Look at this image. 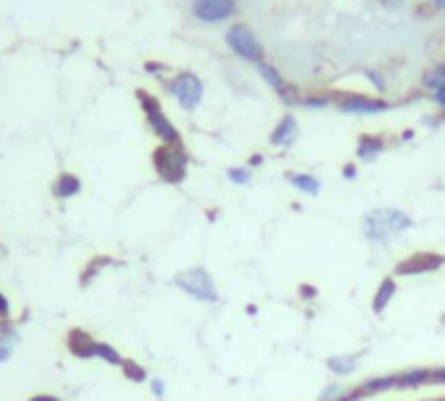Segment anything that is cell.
<instances>
[{
	"instance_id": "cell-1",
	"label": "cell",
	"mask_w": 445,
	"mask_h": 401,
	"mask_svg": "<svg viewBox=\"0 0 445 401\" xmlns=\"http://www.w3.org/2000/svg\"><path fill=\"white\" fill-rule=\"evenodd\" d=\"M224 42H226V47H229V53L237 55L240 61H248V63H253V66L266 61L263 42L258 39V34L253 31L250 24L232 21L229 26H226Z\"/></svg>"
},
{
	"instance_id": "cell-2",
	"label": "cell",
	"mask_w": 445,
	"mask_h": 401,
	"mask_svg": "<svg viewBox=\"0 0 445 401\" xmlns=\"http://www.w3.org/2000/svg\"><path fill=\"white\" fill-rule=\"evenodd\" d=\"M409 227H412V219L399 209H377V212L365 214L362 219V232L372 242H385L391 235H399Z\"/></svg>"
},
{
	"instance_id": "cell-3",
	"label": "cell",
	"mask_w": 445,
	"mask_h": 401,
	"mask_svg": "<svg viewBox=\"0 0 445 401\" xmlns=\"http://www.w3.org/2000/svg\"><path fill=\"white\" fill-rule=\"evenodd\" d=\"M167 91L174 97V102L185 110V113H193L198 110L201 99H204V81L193 73V71H180L174 73L169 81H167Z\"/></svg>"
},
{
	"instance_id": "cell-4",
	"label": "cell",
	"mask_w": 445,
	"mask_h": 401,
	"mask_svg": "<svg viewBox=\"0 0 445 401\" xmlns=\"http://www.w3.org/2000/svg\"><path fill=\"white\" fill-rule=\"evenodd\" d=\"M154 167L162 180L182 182L188 175V154L182 152L180 144H162L154 152Z\"/></svg>"
},
{
	"instance_id": "cell-5",
	"label": "cell",
	"mask_w": 445,
	"mask_h": 401,
	"mask_svg": "<svg viewBox=\"0 0 445 401\" xmlns=\"http://www.w3.org/2000/svg\"><path fill=\"white\" fill-rule=\"evenodd\" d=\"M237 14H240L237 0H190V16L204 26L232 21Z\"/></svg>"
},
{
	"instance_id": "cell-6",
	"label": "cell",
	"mask_w": 445,
	"mask_h": 401,
	"mask_svg": "<svg viewBox=\"0 0 445 401\" xmlns=\"http://www.w3.org/2000/svg\"><path fill=\"white\" fill-rule=\"evenodd\" d=\"M138 99H141V107H144V115L149 120V128L154 130V136L162 141V144H180V130L174 128L169 118L162 113V105H159L157 97H151L149 91H138Z\"/></svg>"
},
{
	"instance_id": "cell-7",
	"label": "cell",
	"mask_w": 445,
	"mask_h": 401,
	"mask_svg": "<svg viewBox=\"0 0 445 401\" xmlns=\"http://www.w3.org/2000/svg\"><path fill=\"white\" fill-rule=\"evenodd\" d=\"M174 284L180 289H185L190 297L196 300H206V303H214L216 300V289H214L211 274L204 271V269H190L185 274H177L174 276Z\"/></svg>"
},
{
	"instance_id": "cell-8",
	"label": "cell",
	"mask_w": 445,
	"mask_h": 401,
	"mask_svg": "<svg viewBox=\"0 0 445 401\" xmlns=\"http://www.w3.org/2000/svg\"><path fill=\"white\" fill-rule=\"evenodd\" d=\"M388 102L377 97H365V94H341L339 110L347 115H377L388 110Z\"/></svg>"
},
{
	"instance_id": "cell-9",
	"label": "cell",
	"mask_w": 445,
	"mask_h": 401,
	"mask_svg": "<svg viewBox=\"0 0 445 401\" xmlns=\"http://www.w3.org/2000/svg\"><path fill=\"white\" fill-rule=\"evenodd\" d=\"M297 136H300V123H297V118L295 115H284V118L273 125L268 141H271V146H276V149H289V146L297 141Z\"/></svg>"
},
{
	"instance_id": "cell-10",
	"label": "cell",
	"mask_w": 445,
	"mask_h": 401,
	"mask_svg": "<svg viewBox=\"0 0 445 401\" xmlns=\"http://www.w3.org/2000/svg\"><path fill=\"white\" fill-rule=\"evenodd\" d=\"M443 261H445L443 256H432V253H419V256H412L409 261L399 264L396 274H412V276H417V274H424V271H435V269H440V266H443Z\"/></svg>"
},
{
	"instance_id": "cell-11",
	"label": "cell",
	"mask_w": 445,
	"mask_h": 401,
	"mask_svg": "<svg viewBox=\"0 0 445 401\" xmlns=\"http://www.w3.org/2000/svg\"><path fill=\"white\" fill-rule=\"evenodd\" d=\"M383 149H385V138L383 136L365 133V136H360V141H357V157H360L362 162H375Z\"/></svg>"
},
{
	"instance_id": "cell-12",
	"label": "cell",
	"mask_w": 445,
	"mask_h": 401,
	"mask_svg": "<svg viewBox=\"0 0 445 401\" xmlns=\"http://www.w3.org/2000/svg\"><path fill=\"white\" fill-rule=\"evenodd\" d=\"M68 347H70V352H73L75 357H94V355H97V341H91L89 333L78 331V328H75V331H70Z\"/></svg>"
},
{
	"instance_id": "cell-13",
	"label": "cell",
	"mask_w": 445,
	"mask_h": 401,
	"mask_svg": "<svg viewBox=\"0 0 445 401\" xmlns=\"http://www.w3.org/2000/svg\"><path fill=\"white\" fill-rule=\"evenodd\" d=\"M256 68H258V76L263 78V81L268 83V86H271V89L276 91V94H279V91L284 89V86H287V83H289L287 78L281 76V71L276 68V66H271V63H268V61L258 63Z\"/></svg>"
},
{
	"instance_id": "cell-14",
	"label": "cell",
	"mask_w": 445,
	"mask_h": 401,
	"mask_svg": "<svg viewBox=\"0 0 445 401\" xmlns=\"http://www.w3.org/2000/svg\"><path fill=\"white\" fill-rule=\"evenodd\" d=\"M422 86L427 91H440L445 86V63H435V66H430V68L424 71L422 76Z\"/></svg>"
},
{
	"instance_id": "cell-15",
	"label": "cell",
	"mask_w": 445,
	"mask_h": 401,
	"mask_svg": "<svg viewBox=\"0 0 445 401\" xmlns=\"http://www.w3.org/2000/svg\"><path fill=\"white\" fill-rule=\"evenodd\" d=\"M287 180L295 185L297 190H302V193H308V196H318L320 193V182H318V177H313V175H305V172H289Z\"/></svg>"
},
{
	"instance_id": "cell-16",
	"label": "cell",
	"mask_w": 445,
	"mask_h": 401,
	"mask_svg": "<svg viewBox=\"0 0 445 401\" xmlns=\"http://www.w3.org/2000/svg\"><path fill=\"white\" fill-rule=\"evenodd\" d=\"M81 190V180L75 177V175H61L58 180H55V185H53V193L58 198H70V196H75Z\"/></svg>"
},
{
	"instance_id": "cell-17",
	"label": "cell",
	"mask_w": 445,
	"mask_h": 401,
	"mask_svg": "<svg viewBox=\"0 0 445 401\" xmlns=\"http://www.w3.org/2000/svg\"><path fill=\"white\" fill-rule=\"evenodd\" d=\"M396 295V281L393 279H385L380 284V289L375 292V300H372V311L375 313H383V308L391 303V297Z\"/></svg>"
},
{
	"instance_id": "cell-18",
	"label": "cell",
	"mask_w": 445,
	"mask_h": 401,
	"mask_svg": "<svg viewBox=\"0 0 445 401\" xmlns=\"http://www.w3.org/2000/svg\"><path fill=\"white\" fill-rule=\"evenodd\" d=\"M357 363H360V357H357V355L331 357V360H328V368H331L336 375H349V373L357 370Z\"/></svg>"
},
{
	"instance_id": "cell-19",
	"label": "cell",
	"mask_w": 445,
	"mask_h": 401,
	"mask_svg": "<svg viewBox=\"0 0 445 401\" xmlns=\"http://www.w3.org/2000/svg\"><path fill=\"white\" fill-rule=\"evenodd\" d=\"M399 383H401V388L424 386V383H430V373L427 370H409V373H404V375H399Z\"/></svg>"
},
{
	"instance_id": "cell-20",
	"label": "cell",
	"mask_w": 445,
	"mask_h": 401,
	"mask_svg": "<svg viewBox=\"0 0 445 401\" xmlns=\"http://www.w3.org/2000/svg\"><path fill=\"white\" fill-rule=\"evenodd\" d=\"M302 107H308V110H325V107L331 105V97L328 94H302Z\"/></svg>"
},
{
	"instance_id": "cell-21",
	"label": "cell",
	"mask_w": 445,
	"mask_h": 401,
	"mask_svg": "<svg viewBox=\"0 0 445 401\" xmlns=\"http://www.w3.org/2000/svg\"><path fill=\"white\" fill-rule=\"evenodd\" d=\"M401 388L399 383V375L396 378H377V380H370V383H365V394H377V391H388V388Z\"/></svg>"
},
{
	"instance_id": "cell-22",
	"label": "cell",
	"mask_w": 445,
	"mask_h": 401,
	"mask_svg": "<svg viewBox=\"0 0 445 401\" xmlns=\"http://www.w3.org/2000/svg\"><path fill=\"white\" fill-rule=\"evenodd\" d=\"M14 344H16V331H11V328L0 331V363H6L8 357H11Z\"/></svg>"
},
{
	"instance_id": "cell-23",
	"label": "cell",
	"mask_w": 445,
	"mask_h": 401,
	"mask_svg": "<svg viewBox=\"0 0 445 401\" xmlns=\"http://www.w3.org/2000/svg\"><path fill=\"white\" fill-rule=\"evenodd\" d=\"M226 177L232 182H237V185H248L253 172H250V167H232V170L226 172Z\"/></svg>"
},
{
	"instance_id": "cell-24",
	"label": "cell",
	"mask_w": 445,
	"mask_h": 401,
	"mask_svg": "<svg viewBox=\"0 0 445 401\" xmlns=\"http://www.w3.org/2000/svg\"><path fill=\"white\" fill-rule=\"evenodd\" d=\"M97 357H105L107 363H112V365H117V363H122L120 360V355L115 352L110 344H105V341H97Z\"/></svg>"
},
{
	"instance_id": "cell-25",
	"label": "cell",
	"mask_w": 445,
	"mask_h": 401,
	"mask_svg": "<svg viewBox=\"0 0 445 401\" xmlns=\"http://www.w3.org/2000/svg\"><path fill=\"white\" fill-rule=\"evenodd\" d=\"M430 383H438V386H443V383H445V368H438V370L430 373Z\"/></svg>"
},
{
	"instance_id": "cell-26",
	"label": "cell",
	"mask_w": 445,
	"mask_h": 401,
	"mask_svg": "<svg viewBox=\"0 0 445 401\" xmlns=\"http://www.w3.org/2000/svg\"><path fill=\"white\" fill-rule=\"evenodd\" d=\"M365 76H370V78H372V83H375V89H377V91H383V89H385V81H383V78H380V76H377L375 71H365Z\"/></svg>"
},
{
	"instance_id": "cell-27",
	"label": "cell",
	"mask_w": 445,
	"mask_h": 401,
	"mask_svg": "<svg viewBox=\"0 0 445 401\" xmlns=\"http://www.w3.org/2000/svg\"><path fill=\"white\" fill-rule=\"evenodd\" d=\"M122 368H125V370H128V375H130V378H136V380H144V373H141V370H136V368H133V363H122Z\"/></svg>"
},
{
	"instance_id": "cell-28",
	"label": "cell",
	"mask_w": 445,
	"mask_h": 401,
	"mask_svg": "<svg viewBox=\"0 0 445 401\" xmlns=\"http://www.w3.org/2000/svg\"><path fill=\"white\" fill-rule=\"evenodd\" d=\"M377 3H380L383 8H388V11H396V8H401L407 0H377Z\"/></svg>"
},
{
	"instance_id": "cell-29",
	"label": "cell",
	"mask_w": 445,
	"mask_h": 401,
	"mask_svg": "<svg viewBox=\"0 0 445 401\" xmlns=\"http://www.w3.org/2000/svg\"><path fill=\"white\" fill-rule=\"evenodd\" d=\"M8 313H11V305H8L6 295L0 292V318H8Z\"/></svg>"
},
{
	"instance_id": "cell-30",
	"label": "cell",
	"mask_w": 445,
	"mask_h": 401,
	"mask_svg": "<svg viewBox=\"0 0 445 401\" xmlns=\"http://www.w3.org/2000/svg\"><path fill=\"white\" fill-rule=\"evenodd\" d=\"M432 102H435L440 110H445V86L440 91H435V94H432Z\"/></svg>"
},
{
	"instance_id": "cell-31",
	"label": "cell",
	"mask_w": 445,
	"mask_h": 401,
	"mask_svg": "<svg viewBox=\"0 0 445 401\" xmlns=\"http://www.w3.org/2000/svg\"><path fill=\"white\" fill-rule=\"evenodd\" d=\"M355 175H357V167L355 165L344 167V177H347V180H355Z\"/></svg>"
},
{
	"instance_id": "cell-32",
	"label": "cell",
	"mask_w": 445,
	"mask_h": 401,
	"mask_svg": "<svg viewBox=\"0 0 445 401\" xmlns=\"http://www.w3.org/2000/svg\"><path fill=\"white\" fill-rule=\"evenodd\" d=\"M258 165H263V154H253V157H250V167H258Z\"/></svg>"
},
{
	"instance_id": "cell-33",
	"label": "cell",
	"mask_w": 445,
	"mask_h": 401,
	"mask_svg": "<svg viewBox=\"0 0 445 401\" xmlns=\"http://www.w3.org/2000/svg\"><path fill=\"white\" fill-rule=\"evenodd\" d=\"M435 11H445V0H430Z\"/></svg>"
},
{
	"instance_id": "cell-34",
	"label": "cell",
	"mask_w": 445,
	"mask_h": 401,
	"mask_svg": "<svg viewBox=\"0 0 445 401\" xmlns=\"http://www.w3.org/2000/svg\"><path fill=\"white\" fill-rule=\"evenodd\" d=\"M154 391H157V394H162V391H164V388H162V380H154Z\"/></svg>"
},
{
	"instance_id": "cell-35",
	"label": "cell",
	"mask_w": 445,
	"mask_h": 401,
	"mask_svg": "<svg viewBox=\"0 0 445 401\" xmlns=\"http://www.w3.org/2000/svg\"><path fill=\"white\" fill-rule=\"evenodd\" d=\"M31 401H58V399H53V396H39V399H31Z\"/></svg>"
}]
</instances>
